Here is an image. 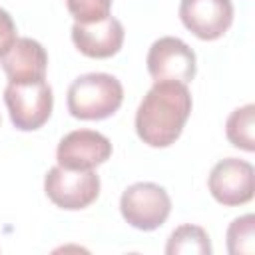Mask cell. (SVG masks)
I'll use <instances>...</instances> for the list:
<instances>
[{
    "label": "cell",
    "mask_w": 255,
    "mask_h": 255,
    "mask_svg": "<svg viewBox=\"0 0 255 255\" xmlns=\"http://www.w3.org/2000/svg\"><path fill=\"white\" fill-rule=\"evenodd\" d=\"M227 251L231 255H253L255 253V215L245 213L235 217L227 227Z\"/></svg>",
    "instance_id": "5bb4252c"
},
{
    "label": "cell",
    "mask_w": 255,
    "mask_h": 255,
    "mask_svg": "<svg viewBox=\"0 0 255 255\" xmlns=\"http://www.w3.org/2000/svg\"><path fill=\"white\" fill-rule=\"evenodd\" d=\"M126 30L118 18L112 14L100 22L94 24H78L72 26V42L80 50V54L94 58V60H106L116 56L124 46Z\"/></svg>",
    "instance_id": "30bf717a"
},
{
    "label": "cell",
    "mask_w": 255,
    "mask_h": 255,
    "mask_svg": "<svg viewBox=\"0 0 255 255\" xmlns=\"http://www.w3.org/2000/svg\"><path fill=\"white\" fill-rule=\"evenodd\" d=\"M66 8L78 24H94L112 14V0H66Z\"/></svg>",
    "instance_id": "9a60e30c"
},
{
    "label": "cell",
    "mask_w": 255,
    "mask_h": 255,
    "mask_svg": "<svg viewBox=\"0 0 255 255\" xmlns=\"http://www.w3.org/2000/svg\"><path fill=\"white\" fill-rule=\"evenodd\" d=\"M193 108L187 84L159 80L147 90L135 112V133L149 147L175 143Z\"/></svg>",
    "instance_id": "6da1fadb"
},
{
    "label": "cell",
    "mask_w": 255,
    "mask_h": 255,
    "mask_svg": "<svg viewBox=\"0 0 255 255\" xmlns=\"http://www.w3.org/2000/svg\"><path fill=\"white\" fill-rule=\"evenodd\" d=\"M8 82H40L46 80L48 54L34 38H16L12 48L0 58Z\"/></svg>",
    "instance_id": "8fae6325"
},
{
    "label": "cell",
    "mask_w": 255,
    "mask_h": 255,
    "mask_svg": "<svg viewBox=\"0 0 255 255\" xmlns=\"http://www.w3.org/2000/svg\"><path fill=\"white\" fill-rule=\"evenodd\" d=\"M145 66L153 82L173 80L189 84L197 72V58L181 38L163 36L149 46Z\"/></svg>",
    "instance_id": "52a82bcc"
},
{
    "label": "cell",
    "mask_w": 255,
    "mask_h": 255,
    "mask_svg": "<svg viewBox=\"0 0 255 255\" xmlns=\"http://www.w3.org/2000/svg\"><path fill=\"white\" fill-rule=\"evenodd\" d=\"M207 187L211 197L225 207L245 205L255 193V169L245 159L225 157L211 167Z\"/></svg>",
    "instance_id": "8992f818"
},
{
    "label": "cell",
    "mask_w": 255,
    "mask_h": 255,
    "mask_svg": "<svg viewBox=\"0 0 255 255\" xmlns=\"http://www.w3.org/2000/svg\"><path fill=\"white\" fill-rule=\"evenodd\" d=\"M124 102L122 82L106 72L78 76L68 88V112L76 120L100 122L114 116Z\"/></svg>",
    "instance_id": "7a4b0ae2"
},
{
    "label": "cell",
    "mask_w": 255,
    "mask_h": 255,
    "mask_svg": "<svg viewBox=\"0 0 255 255\" xmlns=\"http://www.w3.org/2000/svg\"><path fill=\"white\" fill-rule=\"evenodd\" d=\"M225 137L233 147H239L247 153L255 151V106L253 104L235 108L227 116Z\"/></svg>",
    "instance_id": "4fadbf2b"
},
{
    "label": "cell",
    "mask_w": 255,
    "mask_h": 255,
    "mask_svg": "<svg viewBox=\"0 0 255 255\" xmlns=\"http://www.w3.org/2000/svg\"><path fill=\"white\" fill-rule=\"evenodd\" d=\"M112 141L96 129H74L56 147V161L66 169H96L112 157Z\"/></svg>",
    "instance_id": "ba28073f"
},
{
    "label": "cell",
    "mask_w": 255,
    "mask_h": 255,
    "mask_svg": "<svg viewBox=\"0 0 255 255\" xmlns=\"http://www.w3.org/2000/svg\"><path fill=\"white\" fill-rule=\"evenodd\" d=\"M16 38H18V32H16V24L12 16L4 8H0V58L12 48Z\"/></svg>",
    "instance_id": "2e32d148"
},
{
    "label": "cell",
    "mask_w": 255,
    "mask_h": 255,
    "mask_svg": "<svg viewBox=\"0 0 255 255\" xmlns=\"http://www.w3.org/2000/svg\"><path fill=\"white\" fill-rule=\"evenodd\" d=\"M120 213L133 229L153 231L167 221L171 213V197L153 181H137L124 189L120 197Z\"/></svg>",
    "instance_id": "277c9868"
},
{
    "label": "cell",
    "mask_w": 255,
    "mask_h": 255,
    "mask_svg": "<svg viewBox=\"0 0 255 255\" xmlns=\"http://www.w3.org/2000/svg\"><path fill=\"white\" fill-rule=\"evenodd\" d=\"M4 104L16 129L36 131L52 116L54 94L46 80L8 82V86L4 88Z\"/></svg>",
    "instance_id": "3957f363"
},
{
    "label": "cell",
    "mask_w": 255,
    "mask_h": 255,
    "mask_svg": "<svg viewBox=\"0 0 255 255\" xmlns=\"http://www.w3.org/2000/svg\"><path fill=\"white\" fill-rule=\"evenodd\" d=\"M181 24L199 40H219L233 24L231 0H181Z\"/></svg>",
    "instance_id": "9c48e42d"
},
{
    "label": "cell",
    "mask_w": 255,
    "mask_h": 255,
    "mask_svg": "<svg viewBox=\"0 0 255 255\" xmlns=\"http://www.w3.org/2000/svg\"><path fill=\"white\" fill-rule=\"evenodd\" d=\"M0 122H2V118H0Z\"/></svg>",
    "instance_id": "e0dca14e"
},
{
    "label": "cell",
    "mask_w": 255,
    "mask_h": 255,
    "mask_svg": "<svg viewBox=\"0 0 255 255\" xmlns=\"http://www.w3.org/2000/svg\"><path fill=\"white\" fill-rule=\"evenodd\" d=\"M44 191L60 209H86L100 195V175L94 169H66L54 165L44 177Z\"/></svg>",
    "instance_id": "5b68a950"
},
{
    "label": "cell",
    "mask_w": 255,
    "mask_h": 255,
    "mask_svg": "<svg viewBox=\"0 0 255 255\" xmlns=\"http://www.w3.org/2000/svg\"><path fill=\"white\" fill-rule=\"evenodd\" d=\"M167 255H211V239L207 231L193 223H183L171 231L165 243Z\"/></svg>",
    "instance_id": "7c38bea8"
}]
</instances>
